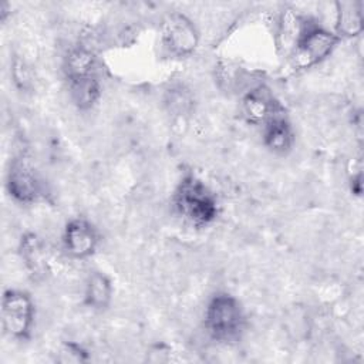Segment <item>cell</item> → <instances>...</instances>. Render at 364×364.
<instances>
[{"label": "cell", "mask_w": 364, "mask_h": 364, "mask_svg": "<svg viewBox=\"0 0 364 364\" xmlns=\"http://www.w3.org/2000/svg\"><path fill=\"white\" fill-rule=\"evenodd\" d=\"M343 40L318 23L301 20L299 34L290 50L291 67L307 70L324 61Z\"/></svg>", "instance_id": "obj_2"}, {"label": "cell", "mask_w": 364, "mask_h": 364, "mask_svg": "<svg viewBox=\"0 0 364 364\" xmlns=\"http://www.w3.org/2000/svg\"><path fill=\"white\" fill-rule=\"evenodd\" d=\"M88 351L75 341H65L58 350L57 361L60 363H85L88 361Z\"/></svg>", "instance_id": "obj_16"}, {"label": "cell", "mask_w": 364, "mask_h": 364, "mask_svg": "<svg viewBox=\"0 0 364 364\" xmlns=\"http://www.w3.org/2000/svg\"><path fill=\"white\" fill-rule=\"evenodd\" d=\"M13 80L16 82V85L21 90H26L30 84V74H28V68L26 67V64L20 60H16L13 63Z\"/></svg>", "instance_id": "obj_17"}, {"label": "cell", "mask_w": 364, "mask_h": 364, "mask_svg": "<svg viewBox=\"0 0 364 364\" xmlns=\"http://www.w3.org/2000/svg\"><path fill=\"white\" fill-rule=\"evenodd\" d=\"M350 191L355 196H361L363 192V173L361 169H357L355 173L350 175Z\"/></svg>", "instance_id": "obj_18"}, {"label": "cell", "mask_w": 364, "mask_h": 364, "mask_svg": "<svg viewBox=\"0 0 364 364\" xmlns=\"http://www.w3.org/2000/svg\"><path fill=\"white\" fill-rule=\"evenodd\" d=\"M6 189L10 198L21 205H33L46 198V185L31 161L24 155L10 162Z\"/></svg>", "instance_id": "obj_5"}, {"label": "cell", "mask_w": 364, "mask_h": 364, "mask_svg": "<svg viewBox=\"0 0 364 364\" xmlns=\"http://www.w3.org/2000/svg\"><path fill=\"white\" fill-rule=\"evenodd\" d=\"M64 74L67 81L84 77L98 75L97 55L85 46H75L70 48L64 57Z\"/></svg>", "instance_id": "obj_13"}, {"label": "cell", "mask_w": 364, "mask_h": 364, "mask_svg": "<svg viewBox=\"0 0 364 364\" xmlns=\"http://www.w3.org/2000/svg\"><path fill=\"white\" fill-rule=\"evenodd\" d=\"M161 44L175 57H189L199 44V31L182 13L168 14L161 24Z\"/></svg>", "instance_id": "obj_6"}, {"label": "cell", "mask_w": 364, "mask_h": 364, "mask_svg": "<svg viewBox=\"0 0 364 364\" xmlns=\"http://www.w3.org/2000/svg\"><path fill=\"white\" fill-rule=\"evenodd\" d=\"M165 101L173 114L182 115V114H186L192 108L193 98H192L189 90H186L183 85H176V87H172L171 90H168Z\"/></svg>", "instance_id": "obj_15"}, {"label": "cell", "mask_w": 364, "mask_h": 364, "mask_svg": "<svg viewBox=\"0 0 364 364\" xmlns=\"http://www.w3.org/2000/svg\"><path fill=\"white\" fill-rule=\"evenodd\" d=\"M68 92L73 104L78 109L92 108L101 97V82L98 75L68 80Z\"/></svg>", "instance_id": "obj_14"}, {"label": "cell", "mask_w": 364, "mask_h": 364, "mask_svg": "<svg viewBox=\"0 0 364 364\" xmlns=\"http://www.w3.org/2000/svg\"><path fill=\"white\" fill-rule=\"evenodd\" d=\"M173 205L179 216L196 228L213 223L219 215L215 193L192 173H186L179 181L173 193Z\"/></svg>", "instance_id": "obj_1"}, {"label": "cell", "mask_w": 364, "mask_h": 364, "mask_svg": "<svg viewBox=\"0 0 364 364\" xmlns=\"http://www.w3.org/2000/svg\"><path fill=\"white\" fill-rule=\"evenodd\" d=\"M262 136L264 146L277 155L290 152L296 141L293 125L284 112L274 115L263 124Z\"/></svg>", "instance_id": "obj_9"}, {"label": "cell", "mask_w": 364, "mask_h": 364, "mask_svg": "<svg viewBox=\"0 0 364 364\" xmlns=\"http://www.w3.org/2000/svg\"><path fill=\"white\" fill-rule=\"evenodd\" d=\"M112 294L111 279L104 272H90L84 286V304L94 311H104L109 307Z\"/></svg>", "instance_id": "obj_11"}, {"label": "cell", "mask_w": 364, "mask_h": 364, "mask_svg": "<svg viewBox=\"0 0 364 364\" xmlns=\"http://www.w3.org/2000/svg\"><path fill=\"white\" fill-rule=\"evenodd\" d=\"M100 235L97 228L85 218H74L67 222L63 232V245L68 256L87 259L98 247Z\"/></svg>", "instance_id": "obj_7"}, {"label": "cell", "mask_w": 364, "mask_h": 364, "mask_svg": "<svg viewBox=\"0 0 364 364\" xmlns=\"http://www.w3.org/2000/svg\"><path fill=\"white\" fill-rule=\"evenodd\" d=\"M18 255L33 279L38 280L46 277L48 273L47 253L44 242L37 233L26 232L21 235L18 242Z\"/></svg>", "instance_id": "obj_10"}, {"label": "cell", "mask_w": 364, "mask_h": 364, "mask_svg": "<svg viewBox=\"0 0 364 364\" xmlns=\"http://www.w3.org/2000/svg\"><path fill=\"white\" fill-rule=\"evenodd\" d=\"M242 112L247 122L263 125L274 115L284 112V108L266 85H257L243 95Z\"/></svg>", "instance_id": "obj_8"}, {"label": "cell", "mask_w": 364, "mask_h": 364, "mask_svg": "<svg viewBox=\"0 0 364 364\" xmlns=\"http://www.w3.org/2000/svg\"><path fill=\"white\" fill-rule=\"evenodd\" d=\"M363 4L360 1L336 3V34L343 38H354L363 33Z\"/></svg>", "instance_id": "obj_12"}, {"label": "cell", "mask_w": 364, "mask_h": 364, "mask_svg": "<svg viewBox=\"0 0 364 364\" xmlns=\"http://www.w3.org/2000/svg\"><path fill=\"white\" fill-rule=\"evenodd\" d=\"M36 307L31 296L18 289H7L1 297V326L11 338L28 340L33 331Z\"/></svg>", "instance_id": "obj_4"}, {"label": "cell", "mask_w": 364, "mask_h": 364, "mask_svg": "<svg viewBox=\"0 0 364 364\" xmlns=\"http://www.w3.org/2000/svg\"><path fill=\"white\" fill-rule=\"evenodd\" d=\"M203 324L208 334L220 343H230L240 337L246 326V317L239 300L226 293H215L205 309Z\"/></svg>", "instance_id": "obj_3"}]
</instances>
